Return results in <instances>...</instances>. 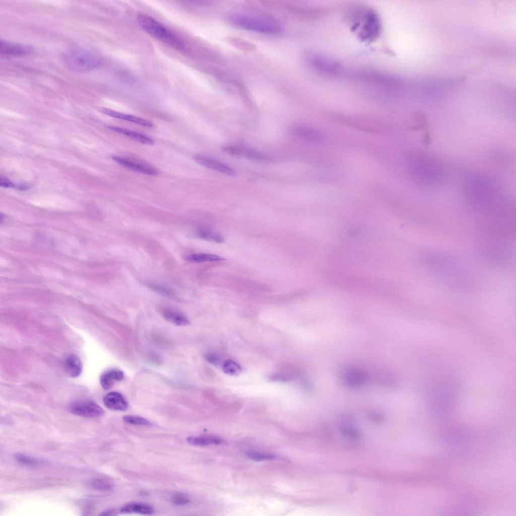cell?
I'll list each match as a JSON object with an SVG mask.
<instances>
[{"label": "cell", "mask_w": 516, "mask_h": 516, "mask_svg": "<svg viewBox=\"0 0 516 516\" xmlns=\"http://www.w3.org/2000/svg\"><path fill=\"white\" fill-rule=\"evenodd\" d=\"M112 158L119 164L131 170L150 175L157 174V170L151 166L138 164L118 156H112Z\"/></svg>", "instance_id": "cell-13"}, {"label": "cell", "mask_w": 516, "mask_h": 516, "mask_svg": "<svg viewBox=\"0 0 516 516\" xmlns=\"http://www.w3.org/2000/svg\"><path fill=\"white\" fill-rule=\"evenodd\" d=\"M206 358L210 363L213 364H216L219 361L218 357L214 354H209L206 356Z\"/></svg>", "instance_id": "cell-33"}, {"label": "cell", "mask_w": 516, "mask_h": 516, "mask_svg": "<svg viewBox=\"0 0 516 516\" xmlns=\"http://www.w3.org/2000/svg\"><path fill=\"white\" fill-rule=\"evenodd\" d=\"M71 413L77 416L94 418L100 417L104 411L96 403L88 400H81L72 403L69 408Z\"/></svg>", "instance_id": "cell-6"}, {"label": "cell", "mask_w": 516, "mask_h": 516, "mask_svg": "<svg viewBox=\"0 0 516 516\" xmlns=\"http://www.w3.org/2000/svg\"><path fill=\"white\" fill-rule=\"evenodd\" d=\"M426 124V116L422 112H417L413 115L411 127L413 129L420 130Z\"/></svg>", "instance_id": "cell-29"}, {"label": "cell", "mask_w": 516, "mask_h": 516, "mask_svg": "<svg viewBox=\"0 0 516 516\" xmlns=\"http://www.w3.org/2000/svg\"><path fill=\"white\" fill-rule=\"evenodd\" d=\"M124 377L123 372L118 369H111L102 374L100 378L101 385L104 390H109L117 381Z\"/></svg>", "instance_id": "cell-16"}, {"label": "cell", "mask_w": 516, "mask_h": 516, "mask_svg": "<svg viewBox=\"0 0 516 516\" xmlns=\"http://www.w3.org/2000/svg\"><path fill=\"white\" fill-rule=\"evenodd\" d=\"M194 159L197 163L205 167L228 176H234L236 174L235 171L231 167L211 157L202 155H196L194 156Z\"/></svg>", "instance_id": "cell-8"}, {"label": "cell", "mask_w": 516, "mask_h": 516, "mask_svg": "<svg viewBox=\"0 0 516 516\" xmlns=\"http://www.w3.org/2000/svg\"><path fill=\"white\" fill-rule=\"evenodd\" d=\"M230 41L235 45H237L238 47L241 49L249 50L254 49V46L246 41L234 38L231 39Z\"/></svg>", "instance_id": "cell-31"}, {"label": "cell", "mask_w": 516, "mask_h": 516, "mask_svg": "<svg viewBox=\"0 0 516 516\" xmlns=\"http://www.w3.org/2000/svg\"><path fill=\"white\" fill-rule=\"evenodd\" d=\"M246 456L249 459L256 461L271 460L277 458V457L275 455L255 452H249L247 453Z\"/></svg>", "instance_id": "cell-30"}, {"label": "cell", "mask_w": 516, "mask_h": 516, "mask_svg": "<svg viewBox=\"0 0 516 516\" xmlns=\"http://www.w3.org/2000/svg\"><path fill=\"white\" fill-rule=\"evenodd\" d=\"M332 118L337 122L355 128L359 131L369 133H381L385 128V126L382 123L374 119L347 117L337 114L334 115Z\"/></svg>", "instance_id": "cell-5"}, {"label": "cell", "mask_w": 516, "mask_h": 516, "mask_svg": "<svg viewBox=\"0 0 516 516\" xmlns=\"http://www.w3.org/2000/svg\"><path fill=\"white\" fill-rule=\"evenodd\" d=\"M228 19L237 27L262 34H277L283 29L279 21L267 15L234 13L228 16Z\"/></svg>", "instance_id": "cell-1"}, {"label": "cell", "mask_w": 516, "mask_h": 516, "mask_svg": "<svg viewBox=\"0 0 516 516\" xmlns=\"http://www.w3.org/2000/svg\"><path fill=\"white\" fill-rule=\"evenodd\" d=\"M137 20L142 29L153 38L175 49L183 50L185 49L184 42L154 18L140 13L138 15Z\"/></svg>", "instance_id": "cell-2"}, {"label": "cell", "mask_w": 516, "mask_h": 516, "mask_svg": "<svg viewBox=\"0 0 516 516\" xmlns=\"http://www.w3.org/2000/svg\"><path fill=\"white\" fill-rule=\"evenodd\" d=\"M33 51L30 45L1 40L0 53L5 56H22L29 55Z\"/></svg>", "instance_id": "cell-7"}, {"label": "cell", "mask_w": 516, "mask_h": 516, "mask_svg": "<svg viewBox=\"0 0 516 516\" xmlns=\"http://www.w3.org/2000/svg\"><path fill=\"white\" fill-rule=\"evenodd\" d=\"M103 403L108 409L113 411H123L128 408V403L119 393L111 392L103 398Z\"/></svg>", "instance_id": "cell-12"}, {"label": "cell", "mask_w": 516, "mask_h": 516, "mask_svg": "<svg viewBox=\"0 0 516 516\" xmlns=\"http://www.w3.org/2000/svg\"><path fill=\"white\" fill-rule=\"evenodd\" d=\"M100 111L109 116L126 120L142 126L151 127L153 123L148 120L135 115L118 112L110 109L102 108Z\"/></svg>", "instance_id": "cell-14"}, {"label": "cell", "mask_w": 516, "mask_h": 516, "mask_svg": "<svg viewBox=\"0 0 516 516\" xmlns=\"http://www.w3.org/2000/svg\"><path fill=\"white\" fill-rule=\"evenodd\" d=\"M89 484L93 489L102 491H110L114 488L113 483L104 478H94L90 481Z\"/></svg>", "instance_id": "cell-22"}, {"label": "cell", "mask_w": 516, "mask_h": 516, "mask_svg": "<svg viewBox=\"0 0 516 516\" xmlns=\"http://www.w3.org/2000/svg\"><path fill=\"white\" fill-rule=\"evenodd\" d=\"M0 185L1 187L5 188H13L15 187L14 184L8 178L2 177L0 178Z\"/></svg>", "instance_id": "cell-32"}, {"label": "cell", "mask_w": 516, "mask_h": 516, "mask_svg": "<svg viewBox=\"0 0 516 516\" xmlns=\"http://www.w3.org/2000/svg\"><path fill=\"white\" fill-rule=\"evenodd\" d=\"M197 236L202 239L215 242H221L224 237L220 234L211 229L202 228L197 232Z\"/></svg>", "instance_id": "cell-23"}, {"label": "cell", "mask_w": 516, "mask_h": 516, "mask_svg": "<svg viewBox=\"0 0 516 516\" xmlns=\"http://www.w3.org/2000/svg\"><path fill=\"white\" fill-rule=\"evenodd\" d=\"M342 380L346 385L350 388H358L364 385L367 380V376L362 370L349 368L343 373Z\"/></svg>", "instance_id": "cell-10"}, {"label": "cell", "mask_w": 516, "mask_h": 516, "mask_svg": "<svg viewBox=\"0 0 516 516\" xmlns=\"http://www.w3.org/2000/svg\"><path fill=\"white\" fill-rule=\"evenodd\" d=\"M184 259L192 263H205L219 261L223 259L215 254L206 253H197L186 255Z\"/></svg>", "instance_id": "cell-21"}, {"label": "cell", "mask_w": 516, "mask_h": 516, "mask_svg": "<svg viewBox=\"0 0 516 516\" xmlns=\"http://www.w3.org/2000/svg\"><path fill=\"white\" fill-rule=\"evenodd\" d=\"M171 502L176 506H184L190 502V498L187 495L182 492H177L173 494L170 498Z\"/></svg>", "instance_id": "cell-28"}, {"label": "cell", "mask_w": 516, "mask_h": 516, "mask_svg": "<svg viewBox=\"0 0 516 516\" xmlns=\"http://www.w3.org/2000/svg\"><path fill=\"white\" fill-rule=\"evenodd\" d=\"M15 458L20 464L30 467H37L42 462L39 459L22 454H16Z\"/></svg>", "instance_id": "cell-25"}, {"label": "cell", "mask_w": 516, "mask_h": 516, "mask_svg": "<svg viewBox=\"0 0 516 516\" xmlns=\"http://www.w3.org/2000/svg\"><path fill=\"white\" fill-rule=\"evenodd\" d=\"M123 420L125 423L128 424L142 426H152L151 422L148 420L138 416L126 415L123 417Z\"/></svg>", "instance_id": "cell-26"}, {"label": "cell", "mask_w": 516, "mask_h": 516, "mask_svg": "<svg viewBox=\"0 0 516 516\" xmlns=\"http://www.w3.org/2000/svg\"><path fill=\"white\" fill-rule=\"evenodd\" d=\"M293 135L308 142L317 143L322 139L321 134L317 130L303 125H297L292 128Z\"/></svg>", "instance_id": "cell-11"}, {"label": "cell", "mask_w": 516, "mask_h": 516, "mask_svg": "<svg viewBox=\"0 0 516 516\" xmlns=\"http://www.w3.org/2000/svg\"><path fill=\"white\" fill-rule=\"evenodd\" d=\"M223 371L230 375H236L239 374L241 370V368L238 364L233 360H226L222 365Z\"/></svg>", "instance_id": "cell-27"}, {"label": "cell", "mask_w": 516, "mask_h": 516, "mask_svg": "<svg viewBox=\"0 0 516 516\" xmlns=\"http://www.w3.org/2000/svg\"><path fill=\"white\" fill-rule=\"evenodd\" d=\"M187 442L192 445L205 446L212 444H219L223 440L216 436H190L186 438Z\"/></svg>", "instance_id": "cell-20"}, {"label": "cell", "mask_w": 516, "mask_h": 516, "mask_svg": "<svg viewBox=\"0 0 516 516\" xmlns=\"http://www.w3.org/2000/svg\"><path fill=\"white\" fill-rule=\"evenodd\" d=\"M107 127L112 131L128 137L142 144L147 145H153L154 144V141L151 138L143 134L116 126H108Z\"/></svg>", "instance_id": "cell-19"}, {"label": "cell", "mask_w": 516, "mask_h": 516, "mask_svg": "<svg viewBox=\"0 0 516 516\" xmlns=\"http://www.w3.org/2000/svg\"><path fill=\"white\" fill-rule=\"evenodd\" d=\"M147 285L153 291L163 296L170 298L175 297L174 290L167 286L156 283H149Z\"/></svg>", "instance_id": "cell-24"}, {"label": "cell", "mask_w": 516, "mask_h": 516, "mask_svg": "<svg viewBox=\"0 0 516 516\" xmlns=\"http://www.w3.org/2000/svg\"><path fill=\"white\" fill-rule=\"evenodd\" d=\"M63 61L75 72L85 73L99 67L102 62L94 53L82 48H73L64 53Z\"/></svg>", "instance_id": "cell-3"}, {"label": "cell", "mask_w": 516, "mask_h": 516, "mask_svg": "<svg viewBox=\"0 0 516 516\" xmlns=\"http://www.w3.org/2000/svg\"><path fill=\"white\" fill-rule=\"evenodd\" d=\"M163 317L170 323L178 326H186L189 324L187 317L182 312L172 308L163 307L161 309Z\"/></svg>", "instance_id": "cell-15"}, {"label": "cell", "mask_w": 516, "mask_h": 516, "mask_svg": "<svg viewBox=\"0 0 516 516\" xmlns=\"http://www.w3.org/2000/svg\"><path fill=\"white\" fill-rule=\"evenodd\" d=\"M122 513H138L150 515L154 513V509L151 505L144 502H131L122 506L120 509Z\"/></svg>", "instance_id": "cell-17"}, {"label": "cell", "mask_w": 516, "mask_h": 516, "mask_svg": "<svg viewBox=\"0 0 516 516\" xmlns=\"http://www.w3.org/2000/svg\"><path fill=\"white\" fill-rule=\"evenodd\" d=\"M223 149L226 153L234 156H243L257 160H266L269 159L268 156L242 145L225 146Z\"/></svg>", "instance_id": "cell-9"}, {"label": "cell", "mask_w": 516, "mask_h": 516, "mask_svg": "<svg viewBox=\"0 0 516 516\" xmlns=\"http://www.w3.org/2000/svg\"><path fill=\"white\" fill-rule=\"evenodd\" d=\"M410 168L412 174L422 181L436 182L441 179L440 167L433 159L424 154L413 155Z\"/></svg>", "instance_id": "cell-4"}, {"label": "cell", "mask_w": 516, "mask_h": 516, "mask_svg": "<svg viewBox=\"0 0 516 516\" xmlns=\"http://www.w3.org/2000/svg\"><path fill=\"white\" fill-rule=\"evenodd\" d=\"M63 366L67 373L72 377L79 376L82 371V362L75 354H70L66 358Z\"/></svg>", "instance_id": "cell-18"}]
</instances>
